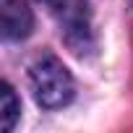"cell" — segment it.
<instances>
[{
    "mask_svg": "<svg viewBox=\"0 0 133 133\" xmlns=\"http://www.w3.org/2000/svg\"><path fill=\"white\" fill-rule=\"evenodd\" d=\"M29 81H31V91H34L37 104H42L44 110L65 107L73 99V89H76L73 76L55 55H44L31 65Z\"/></svg>",
    "mask_w": 133,
    "mask_h": 133,
    "instance_id": "cell-1",
    "label": "cell"
},
{
    "mask_svg": "<svg viewBox=\"0 0 133 133\" xmlns=\"http://www.w3.org/2000/svg\"><path fill=\"white\" fill-rule=\"evenodd\" d=\"M60 8H63L60 11V34H63V42L68 44L76 55H89L97 47L89 3H86V0H65Z\"/></svg>",
    "mask_w": 133,
    "mask_h": 133,
    "instance_id": "cell-2",
    "label": "cell"
},
{
    "mask_svg": "<svg viewBox=\"0 0 133 133\" xmlns=\"http://www.w3.org/2000/svg\"><path fill=\"white\" fill-rule=\"evenodd\" d=\"M0 21H3V37L11 42L26 39L34 26L31 8L24 0H0Z\"/></svg>",
    "mask_w": 133,
    "mask_h": 133,
    "instance_id": "cell-3",
    "label": "cell"
},
{
    "mask_svg": "<svg viewBox=\"0 0 133 133\" xmlns=\"http://www.w3.org/2000/svg\"><path fill=\"white\" fill-rule=\"evenodd\" d=\"M18 115H21V102H18L13 86L3 81V86H0V117H3V128L13 130Z\"/></svg>",
    "mask_w": 133,
    "mask_h": 133,
    "instance_id": "cell-4",
    "label": "cell"
},
{
    "mask_svg": "<svg viewBox=\"0 0 133 133\" xmlns=\"http://www.w3.org/2000/svg\"><path fill=\"white\" fill-rule=\"evenodd\" d=\"M39 3H47V5H52V8H60L63 0H39Z\"/></svg>",
    "mask_w": 133,
    "mask_h": 133,
    "instance_id": "cell-5",
    "label": "cell"
}]
</instances>
